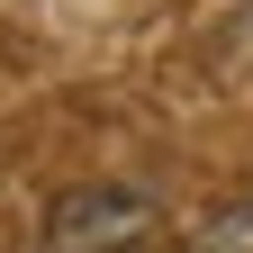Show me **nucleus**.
I'll return each mask as SVG.
<instances>
[{
    "label": "nucleus",
    "instance_id": "obj_1",
    "mask_svg": "<svg viewBox=\"0 0 253 253\" xmlns=\"http://www.w3.org/2000/svg\"><path fill=\"white\" fill-rule=\"evenodd\" d=\"M154 235V217L136 190H73L45 208V253H136Z\"/></svg>",
    "mask_w": 253,
    "mask_h": 253
}]
</instances>
